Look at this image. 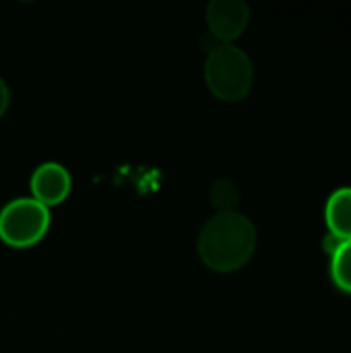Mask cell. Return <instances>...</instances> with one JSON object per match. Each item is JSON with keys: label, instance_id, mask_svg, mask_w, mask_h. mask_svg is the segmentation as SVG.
<instances>
[{"label": "cell", "instance_id": "6da1fadb", "mask_svg": "<svg viewBox=\"0 0 351 353\" xmlns=\"http://www.w3.org/2000/svg\"><path fill=\"white\" fill-rule=\"evenodd\" d=\"M257 250V228L240 211L215 213L205 221L197 238V252L205 267L217 273H234L248 265Z\"/></svg>", "mask_w": 351, "mask_h": 353}, {"label": "cell", "instance_id": "7a4b0ae2", "mask_svg": "<svg viewBox=\"0 0 351 353\" xmlns=\"http://www.w3.org/2000/svg\"><path fill=\"white\" fill-rule=\"evenodd\" d=\"M209 91L221 101H242L254 81V68L248 54L236 43H215L203 66Z\"/></svg>", "mask_w": 351, "mask_h": 353}, {"label": "cell", "instance_id": "3957f363", "mask_svg": "<svg viewBox=\"0 0 351 353\" xmlns=\"http://www.w3.org/2000/svg\"><path fill=\"white\" fill-rule=\"evenodd\" d=\"M50 225V209L33 196L10 199L0 209V240L10 248H31L39 244Z\"/></svg>", "mask_w": 351, "mask_h": 353}, {"label": "cell", "instance_id": "277c9868", "mask_svg": "<svg viewBox=\"0 0 351 353\" xmlns=\"http://www.w3.org/2000/svg\"><path fill=\"white\" fill-rule=\"evenodd\" d=\"M250 23V6L244 0H211L207 4L209 33L217 43H234Z\"/></svg>", "mask_w": 351, "mask_h": 353}, {"label": "cell", "instance_id": "5b68a950", "mask_svg": "<svg viewBox=\"0 0 351 353\" xmlns=\"http://www.w3.org/2000/svg\"><path fill=\"white\" fill-rule=\"evenodd\" d=\"M29 186H31V196L50 209L68 199L72 188V178L62 163L43 161L33 170Z\"/></svg>", "mask_w": 351, "mask_h": 353}, {"label": "cell", "instance_id": "8992f818", "mask_svg": "<svg viewBox=\"0 0 351 353\" xmlns=\"http://www.w3.org/2000/svg\"><path fill=\"white\" fill-rule=\"evenodd\" d=\"M325 221L329 236L345 242L351 240V186L335 190L325 205Z\"/></svg>", "mask_w": 351, "mask_h": 353}, {"label": "cell", "instance_id": "52a82bcc", "mask_svg": "<svg viewBox=\"0 0 351 353\" xmlns=\"http://www.w3.org/2000/svg\"><path fill=\"white\" fill-rule=\"evenodd\" d=\"M331 279L333 283L351 294V240L339 242V246L331 254Z\"/></svg>", "mask_w": 351, "mask_h": 353}, {"label": "cell", "instance_id": "ba28073f", "mask_svg": "<svg viewBox=\"0 0 351 353\" xmlns=\"http://www.w3.org/2000/svg\"><path fill=\"white\" fill-rule=\"evenodd\" d=\"M211 205L217 213H232L240 205V190L232 180H217L211 186Z\"/></svg>", "mask_w": 351, "mask_h": 353}, {"label": "cell", "instance_id": "9c48e42d", "mask_svg": "<svg viewBox=\"0 0 351 353\" xmlns=\"http://www.w3.org/2000/svg\"><path fill=\"white\" fill-rule=\"evenodd\" d=\"M8 103H10V89H8L6 81L0 77V118L6 114V110H8Z\"/></svg>", "mask_w": 351, "mask_h": 353}]
</instances>
